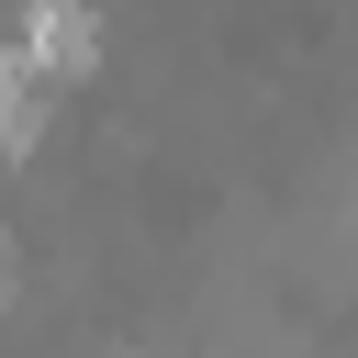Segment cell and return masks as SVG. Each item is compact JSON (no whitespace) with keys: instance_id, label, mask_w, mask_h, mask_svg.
Masks as SVG:
<instances>
[{"instance_id":"6da1fadb","label":"cell","mask_w":358,"mask_h":358,"mask_svg":"<svg viewBox=\"0 0 358 358\" xmlns=\"http://www.w3.org/2000/svg\"><path fill=\"white\" fill-rule=\"evenodd\" d=\"M11 45L34 56V78H78V67L101 56V11H90V0H34Z\"/></svg>"},{"instance_id":"7a4b0ae2","label":"cell","mask_w":358,"mask_h":358,"mask_svg":"<svg viewBox=\"0 0 358 358\" xmlns=\"http://www.w3.org/2000/svg\"><path fill=\"white\" fill-rule=\"evenodd\" d=\"M22 134H34V56L0 45V145H22Z\"/></svg>"}]
</instances>
